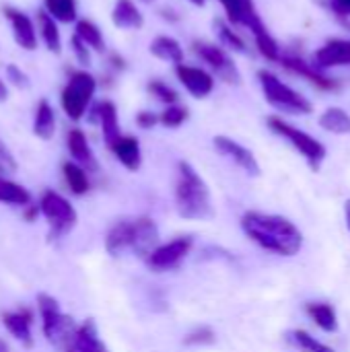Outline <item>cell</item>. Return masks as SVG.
Masks as SVG:
<instances>
[{
	"instance_id": "d6986e66",
	"label": "cell",
	"mask_w": 350,
	"mask_h": 352,
	"mask_svg": "<svg viewBox=\"0 0 350 352\" xmlns=\"http://www.w3.org/2000/svg\"><path fill=\"white\" fill-rule=\"evenodd\" d=\"M66 146H68V153L72 157L74 163H78L80 167H85L87 171H97V159L93 155V148L89 144V138L87 134L80 130V128H72L66 136Z\"/></svg>"
},
{
	"instance_id": "f546056e",
	"label": "cell",
	"mask_w": 350,
	"mask_h": 352,
	"mask_svg": "<svg viewBox=\"0 0 350 352\" xmlns=\"http://www.w3.org/2000/svg\"><path fill=\"white\" fill-rule=\"evenodd\" d=\"M0 202L12 204V206H29L31 194L17 182H10L0 175Z\"/></svg>"
},
{
	"instance_id": "74e56055",
	"label": "cell",
	"mask_w": 350,
	"mask_h": 352,
	"mask_svg": "<svg viewBox=\"0 0 350 352\" xmlns=\"http://www.w3.org/2000/svg\"><path fill=\"white\" fill-rule=\"evenodd\" d=\"M70 45H72V52L76 56V62L83 64V66H89L91 64V47L78 35H74V33L70 37Z\"/></svg>"
},
{
	"instance_id": "7a4b0ae2",
	"label": "cell",
	"mask_w": 350,
	"mask_h": 352,
	"mask_svg": "<svg viewBox=\"0 0 350 352\" xmlns=\"http://www.w3.org/2000/svg\"><path fill=\"white\" fill-rule=\"evenodd\" d=\"M175 210L186 221L212 219V198L202 175L188 163L179 161L175 171Z\"/></svg>"
},
{
	"instance_id": "277c9868",
	"label": "cell",
	"mask_w": 350,
	"mask_h": 352,
	"mask_svg": "<svg viewBox=\"0 0 350 352\" xmlns=\"http://www.w3.org/2000/svg\"><path fill=\"white\" fill-rule=\"evenodd\" d=\"M258 85H260L268 105H272L281 113L309 116L314 111V103L305 95H301L299 91L289 87L285 80H281V76H276L272 70H266V68L258 70Z\"/></svg>"
},
{
	"instance_id": "2e32d148",
	"label": "cell",
	"mask_w": 350,
	"mask_h": 352,
	"mask_svg": "<svg viewBox=\"0 0 350 352\" xmlns=\"http://www.w3.org/2000/svg\"><path fill=\"white\" fill-rule=\"evenodd\" d=\"M2 326L23 346H29V349L33 346V311L29 307L4 311L2 314Z\"/></svg>"
},
{
	"instance_id": "1f68e13d",
	"label": "cell",
	"mask_w": 350,
	"mask_h": 352,
	"mask_svg": "<svg viewBox=\"0 0 350 352\" xmlns=\"http://www.w3.org/2000/svg\"><path fill=\"white\" fill-rule=\"evenodd\" d=\"M74 35H78L91 50L95 52H103L105 50V39H103V33L101 29L89 21V19H78L76 21V27H74Z\"/></svg>"
},
{
	"instance_id": "cb8c5ba5",
	"label": "cell",
	"mask_w": 350,
	"mask_h": 352,
	"mask_svg": "<svg viewBox=\"0 0 350 352\" xmlns=\"http://www.w3.org/2000/svg\"><path fill=\"white\" fill-rule=\"evenodd\" d=\"M305 314L322 332L334 334L338 330V314H336L334 305H330L326 301H311L305 305Z\"/></svg>"
},
{
	"instance_id": "603a6c76",
	"label": "cell",
	"mask_w": 350,
	"mask_h": 352,
	"mask_svg": "<svg viewBox=\"0 0 350 352\" xmlns=\"http://www.w3.org/2000/svg\"><path fill=\"white\" fill-rule=\"evenodd\" d=\"M149 52L161 60V62H167V64H184V47L182 43L171 37V35H157L151 43H149Z\"/></svg>"
},
{
	"instance_id": "30bf717a",
	"label": "cell",
	"mask_w": 350,
	"mask_h": 352,
	"mask_svg": "<svg viewBox=\"0 0 350 352\" xmlns=\"http://www.w3.org/2000/svg\"><path fill=\"white\" fill-rule=\"evenodd\" d=\"M194 248V237L192 235H179L167 243H161L157 250L151 252V256L144 260V264L153 272H169L175 270L192 252Z\"/></svg>"
},
{
	"instance_id": "f6af8a7d",
	"label": "cell",
	"mask_w": 350,
	"mask_h": 352,
	"mask_svg": "<svg viewBox=\"0 0 350 352\" xmlns=\"http://www.w3.org/2000/svg\"><path fill=\"white\" fill-rule=\"evenodd\" d=\"M344 221H347V227H349L350 231V200L344 202Z\"/></svg>"
},
{
	"instance_id": "9c48e42d",
	"label": "cell",
	"mask_w": 350,
	"mask_h": 352,
	"mask_svg": "<svg viewBox=\"0 0 350 352\" xmlns=\"http://www.w3.org/2000/svg\"><path fill=\"white\" fill-rule=\"evenodd\" d=\"M192 47H194V54L210 68L215 78H221L223 82H229V85H237L241 80V74H239L235 62L231 60L229 52L221 43L196 39L192 43Z\"/></svg>"
},
{
	"instance_id": "8fae6325",
	"label": "cell",
	"mask_w": 350,
	"mask_h": 352,
	"mask_svg": "<svg viewBox=\"0 0 350 352\" xmlns=\"http://www.w3.org/2000/svg\"><path fill=\"white\" fill-rule=\"evenodd\" d=\"M212 144H215V148H217L225 159H229L233 165H237L245 175H250V177H260V175H262L260 161H258L256 155H254L248 146H243L241 142H237V140H233V138L221 134V136H215V138H212Z\"/></svg>"
},
{
	"instance_id": "484cf974",
	"label": "cell",
	"mask_w": 350,
	"mask_h": 352,
	"mask_svg": "<svg viewBox=\"0 0 350 352\" xmlns=\"http://www.w3.org/2000/svg\"><path fill=\"white\" fill-rule=\"evenodd\" d=\"M33 134L41 140H52L56 134V111L50 101L41 99L33 116Z\"/></svg>"
},
{
	"instance_id": "7402d4cb",
	"label": "cell",
	"mask_w": 350,
	"mask_h": 352,
	"mask_svg": "<svg viewBox=\"0 0 350 352\" xmlns=\"http://www.w3.org/2000/svg\"><path fill=\"white\" fill-rule=\"evenodd\" d=\"M111 23L124 31H138L144 25V14L134 0H116L111 8Z\"/></svg>"
},
{
	"instance_id": "7c38bea8",
	"label": "cell",
	"mask_w": 350,
	"mask_h": 352,
	"mask_svg": "<svg viewBox=\"0 0 350 352\" xmlns=\"http://www.w3.org/2000/svg\"><path fill=\"white\" fill-rule=\"evenodd\" d=\"M175 76L179 80V85L194 97V99H206L217 85V78L212 72H208L206 68L200 66H190V64H177L173 66Z\"/></svg>"
},
{
	"instance_id": "4dcf8cb0",
	"label": "cell",
	"mask_w": 350,
	"mask_h": 352,
	"mask_svg": "<svg viewBox=\"0 0 350 352\" xmlns=\"http://www.w3.org/2000/svg\"><path fill=\"white\" fill-rule=\"evenodd\" d=\"M215 29L219 33V39H221L223 47H227L231 52H237V54H248L245 39L233 29V25L229 21H215Z\"/></svg>"
},
{
	"instance_id": "44dd1931",
	"label": "cell",
	"mask_w": 350,
	"mask_h": 352,
	"mask_svg": "<svg viewBox=\"0 0 350 352\" xmlns=\"http://www.w3.org/2000/svg\"><path fill=\"white\" fill-rule=\"evenodd\" d=\"M109 151L113 153V157L128 169V171H138L142 165V148L136 136L130 134H122L111 146Z\"/></svg>"
},
{
	"instance_id": "7bdbcfd3",
	"label": "cell",
	"mask_w": 350,
	"mask_h": 352,
	"mask_svg": "<svg viewBox=\"0 0 350 352\" xmlns=\"http://www.w3.org/2000/svg\"><path fill=\"white\" fill-rule=\"evenodd\" d=\"M27 208H29V210L25 212V219H27L29 223H33V221H35V217H37V212H39V208H33L31 204H29Z\"/></svg>"
},
{
	"instance_id": "52a82bcc",
	"label": "cell",
	"mask_w": 350,
	"mask_h": 352,
	"mask_svg": "<svg viewBox=\"0 0 350 352\" xmlns=\"http://www.w3.org/2000/svg\"><path fill=\"white\" fill-rule=\"evenodd\" d=\"M97 91V80L91 72L87 70H74L68 76L66 87L62 89L60 95V103H62V111L72 120L78 122L85 118V113L91 107V101L95 97Z\"/></svg>"
},
{
	"instance_id": "3957f363",
	"label": "cell",
	"mask_w": 350,
	"mask_h": 352,
	"mask_svg": "<svg viewBox=\"0 0 350 352\" xmlns=\"http://www.w3.org/2000/svg\"><path fill=\"white\" fill-rule=\"evenodd\" d=\"M225 14H227V21L233 25V27H243L252 33L254 41H256V47L258 52L270 60V62H278L283 52H281V45L278 41L272 37V33L268 31L266 23L262 21L254 0H219Z\"/></svg>"
},
{
	"instance_id": "e575fe53",
	"label": "cell",
	"mask_w": 350,
	"mask_h": 352,
	"mask_svg": "<svg viewBox=\"0 0 350 352\" xmlns=\"http://www.w3.org/2000/svg\"><path fill=\"white\" fill-rule=\"evenodd\" d=\"M289 338L295 342L297 349H301L303 352H336L334 349H330L328 344L320 342L316 336H311V334L305 332V330H293Z\"/></svg>"
},
{
	"instance_id": "60d3db41",
	"label": "cell",
	"mask_w": 350,
	"mask_h": 352,
	"mask_svg": "<svg viewBox=\"0 0 350 352\" xmlns=\"http://www.w3.org/2000/svg\"><path fill=\"white\" fill-rule=\"evenodd\" d=\"M136 124L138 128L142 130H151L159 124V113H153V111H138L136 116Z\"/></svg>"
},
{
	"instance_id": "5b68a950",
	"label": "cell",
	"mask_w": 350,
	"mask_h": 352,
	"mask_svg": "<svg viewBox=\"0 0 350 352\" xmlns=\"http://www.w3.org/2000/svg\"><path fill=\"white\" fill-rule=\"evenodd\" d=\"M37 307H39V314H41L43 336L47 338V342L54 349L64 352L78 326L74 324V320L70 316H66L60 309V303L47 293L37 295Z\"/></svg>"
},
{
	"instance_id": "ab89813d",
	"label": "cell",
	"mask_w": 350,
	"mask_h": 352,
	"mask_svg": "<svg viewBox=\"0 0 350 352\" xmlns=\"http://www.w3.org/2000/svg\"><path fill=\"white\" fill-rule=\"evenodd\" d=\"M6 74H8L10 85H14L17 89H27V87H29V76H27L17 64L6 66Z\"/></svg>"
},
{
	"instance_id": "ba28073f",
	"label": "cell",
	"mask_w": 350,
	"mask_h": 352,
	"mask_svg": "<svg viewBox=\"0 0 350 352\" xmlns=\"http://www.w3.org/2000/svg\"><path fill=\"white\" fill-rule=\"evenodd\" d=\"M39 212L50 223V237L52 239H60V237L68 235L74 229L76 221H78V214H76L74 206L54 190H45L41 194Z\"/></svg>"
},
{
	"instance_id": "f1b7e54d",
	"label": "cell",
	"mask_w": 350,
	"mask_h": 352,
	"mask_svg": "<svg viewBox=\"0 0 350 352\" xmlns=\"http://www.w3.org/2000/svg\"><path fill=\"white\" fill-rule=\"evenodd\" d=\"M320 126L338 136H350V113L342 107H328L320 116Z\"/></svg>"
},
{
	"instance_id": "ffe728a7",
	"label": "cell",
	"mask_w": 350,
	"mask_h": 352,
	"mask_svg": "<svg viewBox=\"0 0 350 352\" xmlns=\"http://www.w3.org/2000/svg\"><path fill=\"white\" fill-rule=\"evenodd\" d=\"M93 118L95 122H99L101 126V134H103V140L107 144V148L122 136V130H120V118H118V107L116 103L111 101H99L95 107H93Z\"/></svg>"
},
{
	"instance_id": "b9f144b4",
	"label": "cell",
	"mask_w": 350,
	"mask_h": 352,
	"mask_svg": "<svg viewBox=\"0 0 350 352\" xmlns=\"http://www.w3.org/2000/svg\"><path fill=\"white\" fill-rule=\"evenodd\" d=\"M330 10H334L340 19L350 16V0H330Z\"/></svg>"
},
{
	"instance_id": "f35d334b",
	"label": "cell",
	"mask_w": 350,
	"mask_h": 352,
	"mask_svg": "<svg viewBox=\"0 0 350 352\" xmlns=\"http://www.w3.org/2000/svg\"><path fill=\"white\" fill-rule=\"evenodd\" d=\"M17 169H19V163H17L14 155L0 140V173H14Z\"/></svg>"
},
{
	"instance_id": "bcb514c9",
	"label": "cell",
	"mask_w": 350,
	"mask_h": 352,
	"mask_svg": "<svg viewBox=\"0 0 350 352\" xmlns=\"http://www.w3.org/2000/svg\"><path fill=\"white\" fill-rule=\"evenodd\" d=\"M190 4H194V6H204L206 4V0H188Z\"/></svg>"
},
{
	"instance_id": "8992f818",
	"label": "cell",
	"mask_w": 350,
	"mask_h": 352,
	"mask_svg": "<svg viewBox=\"0 0 350 352\" xmlns=\"http://www.w3.org/2000/svg\"><path fill=\"white\" fill-rule=\"evenodd\" d=\"M268 128H270L276 136H281L283 140H287V142H289V144L307 161V165H309L314 171H318V169L322 167V163H324V159H326V146H324L316 136H311V134H307L305 130L293 126L291 122L283 120L281 116H270V118H268Z\"/></svg>"
},
{
	"instance_id": "8d00e7d4",
	"label": "cell",
	"mask_w": 350,
	"mask_h": 352,
	"mask_svg": "<svg viewBox=\"0 0 350 352\" xmlns=\"http://www.w3.org/2000/svg\"><path fill=\"white\" fill-rule=\"evenodd\" d=\"M215 340H217V334H215L210 328L202 326V328L192 330V332L184 338V344H188V346H206V344H212Z\"/></svg>"
},
{
	"instance_id": "836d02e7",
	"label": "cell",
	"mask_w": 350,
	"mask_h": 352,
	"mask_svg": "<svg viewBox=\"0 0 350 352\" xmlns=\"http://www.w3.org/2000/svg\"><path fill=\"white\" fill-rule=\"evenodd\" d=\"M188 120V107L182 103H173V105H165V109L159 113V124L165 128H179L184 126V122Z\"/></svg>"
},
{
	"instance_id": "e0dca14e",
	"label": "cell",
	"mask_w": 350,
	"mask_h": 352,
	"mask_svg": "<svg viewBox=\"0 0 350 352\" xmlns=\"http://www.w3.org/2000/svg\"><path fill=\"white\" fill-rule=\"evenodd\" d=\"M278 62H281L287 70H291L293 74L303 76L305 80H309L311 85H316V87H320V89H324V91L336 89V80H334V78H330L326 72L318 70L311 62H307V60H303V58H299V56L283 54Z\"/></svg>"
},
{
	"instance_id": "d590c367",
	"label": "cell",
	"mask_w": 350,
	"mask_h": 352,
	"mask_svg": "<svg viewBox=\"0 0 350 352\" xmlns=\"http://www.w3.org/2000/svg\"><path fill=\"white\" fill-rule=\"evenodd\" d=\"M146 89H149V93L157 99V101H161L163 105H173V103H179V95H177V91L173 89V87H169L165 80H159V78H153L149 85H146Z\"/></svg>"
},
{
	"instance_id": "6da1fadb",
	"label": "cell",
	"mask_w": 350,
	"mask_h": 352,
	"mask_svg": "<svg viewBox=\"0 0 350 352\" xmlns=\"http://www.w3.org/2000/svg\"><path fill=\"white\" fill-rule=\"evenodd\" d=\"M241 231L248 239H252L258 248L283 256L293 258L303 248V233L301 229L281 214L250 210L241 217Z\"/></svg>"
},
{
	"instance_id": "7dc6e473",
	"label": "cell",
	"mask_w": 350,
	"mask_h": 352,
	"mask_svg": "<svg viewBox=\"0 0 350 352\" xmlns=\"http://www.w3.org/2000/svg\"><path fill=\"white\" fill-rule=\"evenodd\" d=\"M0 352H8V349H6V344H4L2 340H0Z\"/></svg>"
},
{
	"instance_id": "ee69618b",
	"label": "cell",
	"mask_w": 350,
	"mask_h": 352,
	"mask_svg": "<svg viewBox=\"0 0 350 352\" xmlns=\"http://www.w3.org/2000/svg\"><path fill=\"white\" fill-rule=\"evenodd\" d=\"M6 99H8V87H6V82L0 78V103L6 101Z\"/></svg>"
},
{
	"instance_id": "83f0119b",
	"label": "cell",
	"mask_w": 350,
	"mask_h": 352,
	"mask_svg": "<svg viewBox=\"0 0 350 352\" xmlns=\"http://www.w3.org/2000/svg\"><path fill=\"white\" fill-rule=\"evenodd\" d=\"M62 175H64V182H66L68 190H70L74 196H85V194L91 190L89 173H87V169L80 167L78 163L66 161V163L62 165Z\"/></svg>"
},
{
	"instance_id": "4fadbf2b",
	"label": "cell",
	"mask_w": 350,
	"mask_h": 352,
	"mask_svg": "<svg viewBox=\"0 0 350 352\" xmlns=\"http://www.w3.org/2000/svg\"><path fill=\"white\" fill-rule=\"evenodd\" d=\"M311 64L326 72L332 68H344L350 66V39L344 37H332L328 39L324 45H320L314 56H311Z\"/></svg>"
},
{
	"instance_id": "4316f807",
	"label": "cell",
	"mask_w": 350,
	"mask_h": 352,
	"mask_svg": "<svg viewBox=\"0 0 350 352\" xmlns=\"http://www.w3.org/2000/svg\"><path fill=\"white\" fill-rule=\"evenodd\" d=\"M132 245V221H118L105 235V250L111 256H120Z\"/></svg>"
},
{
	"instance_id": "9a60e30c",
	"label": "cell",
	"mask_w": 350,
	"mask_h": 352,
	"mask_svg": "<svg viewBox=\"0 0 350 352\" xmlns=\"http://www.w3.org/2000/svg\"><path fill=\"white\" fill-rule=\"evenodd\" d=\"M159 243V227L153 219L149 217H140L132 221V245L130 252H134V256L146 260L151 256L153 250H157Z\"/></svg>"
},
{
	"instance_id": "d6a6232c",
	"label": "cell",
	"mask_w": 350,
	"mask_h": 352,
	"mask_svg": "<svg viewBox=\"0 0 350 352\" xmlns=\"http://www.w3.org/2000/svg\"><path fill=\"white\" fill-rule=\"evenodd\" d=\"M45 12H50L58 23H74L78 14L76 0H43Z\"/></svg>"
},
{
	"instance_id": "d4e9b609",
	"label": "cell",
	"mask_w": 350,
	"mask_h": 352,
	"mask_svg": "<svg viewBox=\"0 0 350 352\" xmlns=\"http://www.w3.org/2000/svg\"><path fill=\"white\" fill-rule=\"evenodd\" d=\"M37 33H39V39L43 41V45L52 54H60L62 52V37H60L58 21L50 12H45V10L37 12Z\"/></svg>"
},
{
	"instance_id": "ac0fdd59",
	"label": "cell",
	"mask_w": 350,
	"mask_h": 352,
	"mask_svg": "<svg viewBox=\"0 0 350 352\" xmlns=\"http://www.w3.org/2000/svg\"><path fill=\"white\" fill-rule=\"evenodd\" d=\"M64 352H109V349L101 340L97 324L93 320H87L76 328L72 340L68 342Z\"/></svg>"
},
{
	"instance_id": "5bb4252c",
	"label": "cell",
	"mask_w": 350,
	"mask_h": 352,
	"mask_svg": "<svg viewBox=\"0 0 350 352\" xmlns=\"http://www.w3.org/2000/svg\"><path fill=\"white\" fill-rule=\"evenodd\" d=\"M2 12L6 16V21L10 23V29H12V37L17 41V45L21 50H27V52H35L37 50V43H39V33L33 25V21L19 8L14 6H2Z\"/></svg>"
},
{
	"instance_id": "c3c4849f",
	"label": "cell",
	"mask_w": 350,
	"mask_h": 352,
	"mask_svg": "<svg viewBox=\"0 0 350 352\" xmlns=\"http://www.w3.org/2000/svg\"><path fill=\"white\" fill-rule=\"evenodd\" d=\"M142 2H153V0H142Z\"/></svg>"
}]
</instances>
